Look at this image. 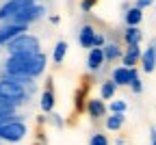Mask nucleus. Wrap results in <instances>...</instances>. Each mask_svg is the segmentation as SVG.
<instances>
[{"label": "nucleus", "mask_w": 156, "mask_h": 145, "mask_svg": "<svg viewBox=\"0 0 156 145\" xmlns=\"http://www.w3.org/2000/svg\"><path fill=\"white\" fill-rule=\"evenodd\" d=\"M33 2H28V0H9V2L0 7V22H9V19H13L20 11H24Z\"/></svg>", "instance_id": "39448f33"}, {"label": "nucleus", "mask_w": 156, "mask_h": 145, "mask_svg": "<svg viewBox=\"0 0 156 145\" xmlns=\"http://www.w3.org/2000/svg\"><path fill=\"white\" fill-rule=\"evenodd\" d=\"M28 134V128L22 119H11L9 123H2L0 126V141H7V143H20L24 141V136Z\"/></svg>", "instance_id": "7ed1b4c3"}, {"label": "nucleus", "mask_w": 156, "mask_h": 145, "mask_svg": "<svg viewBox=\"0 0 156 145\" xmlns=\"http://www.w3.org/2000/svg\"><path fill=\"white\" fill-rule=\"evenodd\" d=\"M141 69L145 72V74H152V72H156V39H152L150 44H147V48L143 50V54H141Z\"/></svg>", "instance_id": "0eeeda50"}, {"label": "nucleus", "mask_w": 156, "mask_h": 145, "mask_svg": "<svg viewBox=\"0 0 156 145\" xmlns=\"http://www.w3.org/2000/svg\"><path fill=\"white\" fill-rule=\"evenodd\" d=\"M95 28L91 24H83L80 30H78V46L85 48V50H91L93 48V37H95Z\"/></svg>", "instance_id": "ddd939ff"}, {"label": "nucleus", "mask_w": 156, "mask_h": 145, "mask_svg": "<svg viewBox=\"0 0 156 145\" xmlns=\"http://www.w3.org/2000/svg\"><path fill=\"white\" fill-rule=\"evenodd\" d=\"M46 63H48L46 54H44V52H39V54L33 58L30 67H28V78H30V80H35L37 76H41V74L46 72Z\"/></svg>", "instance_id": "2eb2a0df"}, {"label": "nucleus", "mask_w": 156, "mask_h": 145, "mask_svg": "<svg viewBox=\"0 0 156 145\" xmlns=\"http://www.w3.org/2000/svg\"><path fill=\"white\" fill-rule=\"evenodd\" d=\"M44 13H46V7H44V5L33 2L30 7H26L24 11H20L13 19H9V22H11V24H24V26H28V24L37 22V19H41Z\"/></svg>", "instance_id": "20e7f679"}, {"label": "nucleus", "mask_w": 156, "mask_h": 145, "mask_svg": "<svg viewBox=\"0 0 156 145\" xmlns=\"http://www.w3.org/2000/svg\"><path fill=\"white\" fill-rule=\"evenodd\" d=\"M104 46H106V35L98 30L95 37H93V48H104Z\"/></svg>", "instance_id": "b1692460"}, {"label": "nucleus", "mask_w": 156, "mask_h": 145, "mask_svg": "<svg viewBox=\"0 0 156 145\" xmlns=\"http://www.w3.org/2000/svg\"><path fill=\"white\" fill-rule=\"evenodd\" d=\"M26 28L28 26H24V24H11V22H7L2 28H0V46H7L9 41H13L15 37L26 33Z\"/></svg>", "instance_id": "6e6552de"}, {"label": "nucleus", "mask_w": 156, "mask_h": 145, "mask_svg": "<svg viewBox=\"0 0 156 145\" xmlns=\"http://www.w3.org/2000/svg\"><path fill=\"white\" fill-rule=\"evenodd\" d=\"M106 63L104 58V48H91L89 50V56H87V67L89 72H100Z\"/></svg>", "instance_id": "f8f14e48"}, {"label": "nucleus", "mask_w": 156, "mask_h": 145, "mask_svg": "<svg viewBox=\"0 0 156 145\" xmlns=\"http://www.w3.org/2000/svg\"><path fill=\"white\" fill-rule=\"evenodd\" d=\"M35 145H46V143H35Z\"/></svg>", "instance_id": "c85d7f7f"}, {"label": "nucleus", "mask_w": 156, "mask_h": 145, "mask_svg": "<svg viewBox=\"0 0 156 145\" xmlns=\"http://www.w3.org/2000/svg\"><path fill=\"white\" fill-rule=\"evenodd\" d=\"M67 50H69V44L65 39H61V41H56V46H54V50H52V61L56 65H61L63 61H65V56H67Z\"/></svg>", "instance_id": "aec40b11"}, {"label": "nucleus", "mask_w": 156, "mask_h": 145, "mask_svg": "<svg viewBox=\"0 0 156 145\" xmlns=\"http://www.w3.org/2000/svg\"><path fill=\"white\" fill-rule=\"evenodd\" d=\"M100 2V0H80V11L83 13H91V9Z\"/></svg>", "instance_id": "393cba45"}, {"label": "nucleus", "mask_w": 156, "mask_h": 145, "mask_svg": "<svg viewBox=\"0 0 156 145\" xmlns=\"http://www.w3.org/2000/svg\"><path fill=\"white\" fill-rule=\"evenodd\" d=\"M126 111H128V104L124 100H111V104H108V113H115V115H126Z\"/></svg>", "instance_id": "4be33fe9"}, {"label": "nucleus", "mask_w": 156, "mask_h": 145, "mask_svg": "<svg viewBox=\"0 0 156 145\" xmlns=\"http://www.w3.org/2000/svg\"><path fill=\"white\" fill-rule=\"evenodd\" d=\"M141 41H143V30L139 26H126V30H124L126 46H141Z\"/></svg>", "instance_id": "dca6fc26"}, {"label": "nucleus", "mask_w": 156, "mask_h": 145, "mask_svg": "<svg viewBox=\"0 0 156 145\" xmlns=\"http://www.w3.org/2000/svg\"><path fill=\"white\" fill-rule=\"evenodd\" d=\"M87 102H89V82L80 85L74 93V115H83L87 111Z\"/></svg>", "instance_id": "9d476101"}, {"label": "nucleus", "mask_w": 156, "mask_h": 145, "mask_svg": "<svg viewBox=\"0 0 156 145\" xmlns=\"http://www.w3.org/2000/svg\"><path fill=\"white\" fill-rule=\"evenodd\" d=\"M89 145H111V141L104 132H93L89 136Z\"/></svg>", "instance_id": "5701e85b"}, {"label": "nucleus", "mask_w": 156, "mask_h": 145, "mask_svg": "<svg viewBox=\"0 0 156 145\" xmlns=\"http://www.w3.org/2000/svg\"><path fill=\"white\" fill-rule=\"evenodd\" d=\"M115 93H117V85L108 78V80H102L100 82V100H113L115 97Z\"/></svg>", "instance_id": "412c9836"}, {"label": "nucleus", "mask_w": 156, "mask_h": 145, "mask_svg": "<svg viewBox=\"0 0 156 145\" xmlns=\"http://www.w3.org/2000/svg\"><path fill=\"white\" fill-rule=\"evenodd\" d=\"M7 50H9V56L11 54H37V52H41L39 50V39L30 33H22L13 41H9Z\"/></svg>", "instance_id": "f03ea898"}, {"label": "nucleus", "mask_w": 156, "mask_h": 145, "mask_svg": "<svg viewBox=\"0 0 156 145\" xmlns=\"http://www.w3.org/2000/svg\"><path fill=\"white\" fill-rule=\"evenodd\" d=\"M111 80L117 85V89L119 87H130V69L124 67V65H117L111 69Z\"/></svg>", "instance_id": "4468645a"}, {"label": "nucleus", "mask_w": 156, "mask_h": 145, "mask_svg": "<svg viewBox=\"0 0 156 145\" xmlns=\"http://www.w3.org/2000/svg\"><path fill=\"white\" fill-rule=\"evenodd\" d=\"M85 113L89 115L91 121L106 119V115H108V106H106V102L100 100V97H89V102H87V111H85Z\"/></svg>", "instance_id": "423d86ee"}, {"label": "nucleus", "mask_w": 156, "mask_h": 145, "mask_svg": "<svg viewBox=\"0 0 156 145\" xmlns=\"http://www.w3.org/2000/svg\"><path fill=\"white\" fill-rule=\"evenodd\" d=\"M126 123V115H115V113H108L106 119H104V128L108 132H119Z\"/></svg>", "instance_id": "a211bd4d"}, {"label": "nucleus", "mask_w": 156, "mask_h": 145, "mask_svg": "<svg viewBox=\"0 0 156 145\" xmlns=\"http://www.w3.org/2000/svg\"><path fill=\"white\" fill-rule=\"evenodd\" d=\"M28 97V89L24 85H20V82L11 80V78H2L0 80V100H7L11 104L20 106L24 104Z\"/></svg>", "instance_id": "f257e3e1"}, {"label": "nucleus", "mask_w": 156, "mask_h": 145, "mask_svg": "<svg viewBox=\"0 0 156 145\" xmlns=\"http://www.w3.org/2000/svg\"><path fill=\"white\" fill-rule=\"evenodd\" d=\"M50 82L52 80H48L46 89L41 91V100H39V106H41L44 115H52L54 113V104H56V95H54V89H52Z\"/></svg>", "instance_id": "9b49d317"}, {"label": "nucleus", "mask_w": 156, "mask_h": 145, "mask_svg": "<svg viewBox=\"0 0 156 145\" xmlns=\"http://www.w3.org/2000/svg\"><path fill=\"white\" fill-rule=\"evenodd\" d=\"M141 54H143L141 46H126L124 48V54H122V65L128 67V69L136 67V65L141 63Z\"/></svg>", "instance_id": "1a4fd4ad"}, {"label": "nucleus", "mask_w": 156, "mask_h": 145, "mask_svg": "<svg viewBox=\"0 0 156 145\" xmlns=\"http://www.w3.org/2000/svg\"><path fill=\"white\" fill-rule=\"evenodd\" d=\"M152 5H154V0H134V5H132V7L145 11V9H147V7H152Z\"/></svg>", "instance_id": "a878e982"}, {"label": "nucleus", "mask_w": 156, "mask_h": 145, "mask_svg": "<svg viewBox=\"0 0 156 145\" xmlns=\"http://www.w3.org/2000/svg\"><path fill=\"white\" fill-rule=\"evenodd\" d=\"M124 22H126V26H141V22H143V11L136 9V7H130V9L124 13Z\"/></svg>", "instance_id": "6ab92c4d"}, {"label": "nucleus", "mask_w": 156, "mask_h": 145, "mask_svg": "<svg viewBox=\"0 0 156 145\" xmlns=\"http://www.w3.org/2000/svg\"><path fill=\"white\" fill-rule=\"evenodd\" d=\"M122 46L117 44V41H106V46H104V58H106V63H115V61H122Z\"/></svg>", "instance_id": "f3484780"}, {"label": "nucleus", "mask_w": 156, "mask_h": 145, "mask_svg": "<svg viewBox=\"0 0 156 145\" xmlns=\"http://www.w3.org/2000/svg\"><path fill=\"white\" fill-rule=\"evenodd\" d=\"M150 145H156V123H152L150 128Z\"/></svg>", "instance_id": "bb28decb"}, {"label": "nucleus", "mask_w": 156, "mask_h": 145, "mask_svg": "<svg viewBox=\"0 0 156 145\" xmlns=\"http://www.w3.org/2000/svg\"><path fill=\"white\" fill-rule=\"evenodd\" d=\"M115 145H126V139H124V136H117V139H115Z\"/></svg>", "instance_id": "cd10ccee"}]
</instances>
